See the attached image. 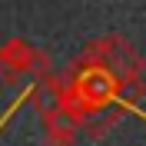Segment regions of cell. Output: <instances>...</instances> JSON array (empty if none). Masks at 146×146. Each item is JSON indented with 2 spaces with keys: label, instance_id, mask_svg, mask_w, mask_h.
<instances>
[{
  "label": "cell",
  "instance_id": "6da1fadb",
  "mask_svg": "<svg viewBox=\"0 0 146 146\" xmlns=\"http://www.w3.org/2000/svg\"><path fill=\"white\" fill-rule=\"evenodd\" d=\"M80 63L106 66L129 100H143L146 96V63L123 36L110 33V36H100V40L86 43V50L80 53Z\"/></svg>",
  "mask_w": 146,
  "mask_h": 146
},
{
  "label": "cell",
  "instance_id": "7a4b0ae2",
  "mask_svg": "<svg viewBox=\"0 0 146 146\" xmlns=\"http://www.w3.org/2000/svg\"><path fill=\"white\" fill-rule=\"evenodd\" d=\"M0 63L10 66L17 76L33 73L36 80H40V76L50 73V56H46V50L27 43V40H20V36H13V40H7V43L0 46Z\"/></svg>",
  "mask_w": 146,
  "mask_h": 146
},
{
  "label": "cell",
  "instance_id": "3957f363",
  "mask_svg": "<svg viewBox=\"0 0 146 146\" xmlns=\"http://www.w3.org/2000/svg\"><path fill=\"white\" fill-rule=\"evenodd\" d=\"M43 119H46V146H76L80 126L66 110H53Z\"/></svg>",
  "mask_w": 146,
  "mask_h": 146
},
{
  "label": "cell",
  "instance_id": "277c9868",
  "mask_svg": "<svg viewBox=\"0 0 146 146\" xmlns=\"http://www.w3.org/2000/svg\"><path fill=\"white\" fill-rule=\"evenodd\" d=\"M116 119H119V110L113 106V103H106V106H90L80 116V133H86L90 139H103L110 129L116 126Z\"/></svg>",
  "mask_w": 146,
  "mask_h": 146
},
{
  "label": "cell",
  "instance_id": "5b68a950",
  "mask_svg": "<svg viewBox=\"0 0 146 146\" xmlns=\"http://www.w3.org/2000/svg\"><path fill=\"white\" fill-rule=\"evenodd\" d=\"M60 103H63V80L53 76V73L40 76L36 86H33V106L40 110L43 116H50L53 110H60Z\"/></svg>",
  "mask_w": 146,
  "mask_h": 146
},
{
  "label": "cell",
  "instance_id": "8992f818",
  "mask_svg": "<svg viewBox=\"0 0 146 146\" xmlns=\"http://www.w3.org/2000/svg\"><path fill=\"white\" fill-rule=\"evenodd\" d=\"M0 80H3V83H20L23 76H17V73L10 70V66H3V63H0Z\"/></svg>",
  "mask_w": 146,
  "mask_h": 146
}]
</instances>
